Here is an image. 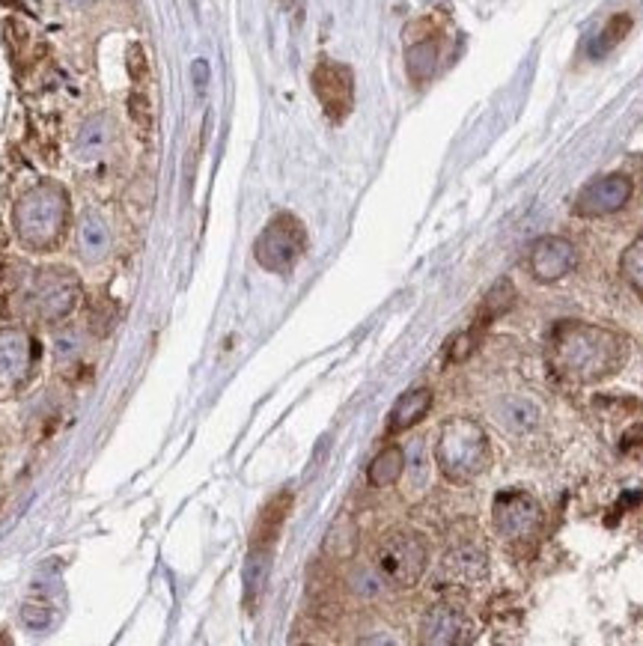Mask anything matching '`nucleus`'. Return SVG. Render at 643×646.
Wrapping results in <instances>:
<instances>
[{
  "label": "nucleus",
  "instance_id": "393cba45",
  "mask_svg": "<svg viewBox=\"0 0 643 646\" xmlns=\"http://www.w3.org/2000/svg\"><path fill=\"white\" fill-rule=\"evenodd\" d=\"M283 3H286V0H283Z\"/></svg>",
  "mask_w": 643,
  "mask_h": 646
},
{
  "label": "nucleus",
  "instance_id": "f03ea898",
  "mask_svg": "<svg viewBox=\"0 0 643 646\" xmlns=\"http://www.w3.org/2000/svg\"><path fill=\"white\" fill-rule=\"evenodd\" d=\"M69 221V197L60 185L45 182L33 188L15 209V230L27 248L48 251L63 239Z\"/></svg>",
  "mask_w": 643,
  "mask_h": 646
},
{
  "label": "nucleus",
  "instance_id": "ddd939ff",
  "mask_svg": "<svg viewBox=\"0 0 643 646\" xmlns=\"http://www.w3.org/2000/svg\"><path fill=\"white\" fill-rule=\"evenodd\" d=\"M289 510H292V492H277L257 516L251 548H268L271 551V545L277 542V536H280V530L286 524Z\"/></svg>",
  "mask_w": 643,
  "mask_h": 646
},
{
  "label": "nucleus",
  "instance_id": "0eeeda50",
  "mask_svg": "<svg viewBox=\"0 0 643 646\" xmlns=\"http://www.w3.org/2000/svg\"><path fill=\"white\" fill-rule=\"evenodd\" d=\"M313 93L334 123H343L355 105V75L349 66L325 60L313 69Z\"/></svg>",
  "mask_w": 643,
  "mask_h": 646
},
{
  "label": "nucleus",
  "instance_id": "412c9836",
  "mask_svg": "<svg viewBox=\"0 0 643 646\" xmlns=\"http://www.w3.org/2000/svg\"><path fill=\"white\" fill-rule=\"evenodd\" d=\"M629 27H632V18L629 15H614L608 24H605V30L599 33V39L593 42V54H605V51H611L626 33H629Z\"/></svg>",
  "mask_w": 643,
  "mask_h": 646
},
{
  "label": "nucleus",
  "instance_id": "4468645a",
  "mask_svg": "<svg viewBox=\"0 0 643 646\" xmlns=\"http://www.w3.org/2000/svg\"><path fill=\"white\" fill-rule=\"evenodd\" d=\"M432 408V390L417 388L405 396H399V402L393 405L390 411V420H387V432L396 435V432H405L411 429L414 423H420L426 417V411Z\"/></svg>",
  "mask_w": 643,
  "mask_h": 646
},
{
  "label": "nucleus",
  "instance_id": "9b49d317",
  "mask_svg": "<svg viewBox=\"0 0 643 646\" xmlns=\"http://www.w3.org/2000/svg\"><path fill=\"white\" fill-rule=\"evenodd\" d=\"M78 298V280L72 277V271H45V277L39 280V310L48 319H60L66 313H72Z\"/></svg>",
  "mask_w": 643,
  "mask_h": 646
},
{
  "label": "nucleus",
  "instance_id": "aec40b11",
  "mask_svg": "<svg viewBox=\"0 0 643 646\" xmlns=\"http://www.w3.org/2000/svg\"><path fill=\"white\" fill-rule=\"evenodd\" d=\"M81 251L87 259H99L108 251V230L102 221L96 218H87L84 227H81Z\"/></svg>",
  "mask_w": 643,
  "mask_h": 646
},
{
  "label": "nucleus",
  "instance_id": "4be33fe9",
  "mask_svg": "<svg viewBox=\"0 0 643 646\" xmlns=\"http://www.w3.org/2000/svg\"><path fill=\"white\" fill-rule=\"evenodd\" d=\"M623 271L632 280V286L643 292V236L629 248V254L623 257Z\"/></svg>",
  "mask_w": 643,
  "mask_h": 646
},
{
  "label": "nucleus",
  "instance_id": "6e6552de",
  "mask_svg": "<svg viewBox=\"0 0 643 646\" xmlns=\"http://www.w3.org/2000/svg\"><path fill=\"white\" fill-rule=\"evenodd\" d=\"M632 197V182L629 176H602L593 179L575 200V212L584 218H599L623 209Z\"/></svg>",
  "mask_w": 643,
  "mask_h": 646
},
{
  "label": "nucleus",
  "instance_id": "20e7f679",
  "mask_svg": "<svg viewBox=\"0 0 643 646\" xmlns=\"http://www.w3.org/2000/svg\"><path fill=\"white\" fill-rule=\"evenodd\" d=\"M429 563L426 542L414 530H390L379 542L376 569L393 587H414Z\"/></svg>",
  "mask_w": 643,
  "mask_h": 646
},
{
  "label": "nucleus",
  "instance_id": "7ed1b4c3",
  "mask_svg": "<svg viewBox=\"0 0 643 646\" xmlns=\"http://www.w3.org/2000/svg\"><path fill=\"white\" fill-rule=\"evenodd\" d=\"M438 465L447 480L453 483H468L480 477L489 465V441L480 423L468 417H456L441 429L438 447H435Z\"/></svg>",
  "mask_w": 643,
  "mask_h": 646
},
{
  "label": "nucleus",
  "instance_id": "f8f14e48",
  "mask_svg": "<svg viewBox=\"0 0 643 646\" xmlns=\"http://www.w3.org/2000/svg\"><path fill=\"white\" fill-rule=\"evenodd\" d=\"M575 268V248L566 239H542L530 251V271L539 280H557Z\"/></svg>",
  "mask_w": 643,
  "mask_h": 646
},
{
  "label": "nucleus",
  "instance_id": "dca6fc26",
  "mask_svg": "<svg viewBox=\"0 0 643 646\" xmlns=\"http://www.w3.org/2000/svg\"><path fill=\"white\" fill-rule=\"evenodd\" d=\"M402 471H405V453H402V447L390 444V447H385V450L373 459L367 477H370V483H373L376 489H387V486H393V483L402 477Z\"/></svg>",
  "mask_w": 643,
  "mask_h": 646
},
{
  "label": "nucleus",
  "instance_id": "b1692460",
  "mask_svg": "<svg viewBox=\"0 0 643 646\" xmlns=\"http://www.w3.org/2000/svg\"><path fill=\"white\" fill-rule=\"evenodd\" d=\"M69 3H75V6H87V3H93V0H69Z\"/></svg>",
  "mask_w": 643,
  "mask_h": 646
},
{
  "label": "nucleus",
  "instance_id": "423d86ee",
  "mask_svg": "<svg viewBox=\"0 0 643 646\" xmlns=\"http://www.w3.org/2000/svg\"><path fill=\"white\" fill-rule=\"evenodd\" d=\"M254 251H257V262L262 268L286 274L307 251V233L295 215L283 212V215L271 218V224L259 233Z\"/></svg>",
  "mask_w": 643,
  "mask_h": 646
},
{
  "label": "nucleus",
  "instance_id": "5701e85b",
  "mask_svg": "<svg viewBox=\"0 0 643 646\" xmlns=\"http://www.w3.org/2000/svg\"><path fill=\"white\" fill-rule=\"evenodd\" d=\"M21 620H24V626H30V629H36V632H42V629H48L51 614L45 611V605H24Z\"/></svg>",
  "mask_w": 643,
  "mask_h": 646
},
{
  "label": "nucleus",
  "instance_id": "39448f33",
  "mask_svg": "<svg viewBox=\"0 0 643 646\" xmlns=\"http://www.w3.org/2000/svg\"><path fill=\"white\" fill-rule=\"evenodd\" d=\"M495 527L513 554H533L542 533V510L524 492H507L495 501Z\"/></svg>",
  "mask_w": 643,
  "mask_h": 646
},
{
  "label": "nucleus",
  "instance_id": "f257e3e1",
  "mask_svg": "<svg viewBox=\"0 0 643 646\" xmlns=\"http://www.w3.org/2000/svg\"><path fill=\"white\" fill-rule=\"evenodd\" d=\"M623 361V343L590 325H560L551 340V364L575 382L611 376Z\"/></svg>",
  "mask_w": 643,
  "mask_h": 646
},
{
  "label": "nucleus",
  "instance_id": "f3484780",
  "mask_svg": "<svg viewBox=\"0 0 643 646\" xmlns=\"http://www.w3.org/2000/svg\"><path fill=\"white\" fill-rule=\"evenodd\" d=\"M268 554H271L268 548H254L248 557V566H245V602L251 608L257 605L259 593L265 587V578H268V566H271Z\"/></svg>",
  "mask_w": 643,
  "mask_h": 646
},
{
  "label": "nucleus",
  "instance_id": "1a4fd4ad",
  "mask_svg": "<svg viewBox=\"0 0 643 646\" xmlns=\"http://www.w3.org/2000/svg\"><path fill=\"white\" fill-rule=\"evenodd\" d=\"M420 641L423 644H471L474 623L456 605H435L420 623Z\"/></svg>",
  "mask_w": 643,
  "mask_h": 646
},
{
  "label": "nucleus",
  "instance_id": "9d476101",
  "mask_svg": "<svg viewBox=\"0 0 643 646\" xmlns=\"http://www.w3.org/2000/svg\"><path fill=\"white\" fill-rule=\"evenodd\" d=\"M486 572V551L477 542H459L441 560V581L453 587H477Z\"/></svg>",
  "mask_w": 643,
  "mask_h": 646
},
{
  "label": "nucleus",
  "instance_id": "2eb2a0df",
  "mask_svg": "<svg viewBox=\"0 0 643 646\" xmlns=\"http://www.w3.org/2000/svg\"><path fill=\"white\" fill-rule=\"evenodd\" d=\"M515 301V289L510 280H498L495 283V289L483 298V307H480V313H477V322H474V328H471V334L477 337V331H483L486 325H492L501 313H507L510 307H513Z\"/></svg>",
  "mask_w": 643,
  "mask_h": 646
},
{
  "label": "nucleus",
  "instance_id": "6ab92c4d",
  "mask_svg": "<svg viewBox=\"0 0 643 646\" xmlns=\"http://www.w3.org/2000/svg\"><path fill=\"white\" fill-rule=\"evenodd\" d=\"M108 140H111V129H108V120L105 117H96V120H90L84 131H81V137H78V149L87 155V158H96L99 152H105L108 149Z\"/></svg>",
  "mask_w": 643,
  "mask_h": 646
},
{
  "label": "nucleus",
  "instance_id": "a211bd4d",
  "mask_svg": "<svg viewBox=\"0 0 643 646\" xmlns=\"http://www.w3.org/2000/svg\"><path fill=\"white\" fill-rule=\"evenodd\" d=\"M435 60H438V48H435V42H417V45H411L408 48V54H405V66H408V75L420 84V81H426L432 72H435Z\"/></svg>",
  "mask_w": 643,
  "mask_h": 646
}]
</instances>
